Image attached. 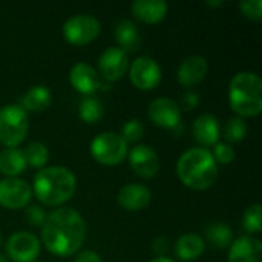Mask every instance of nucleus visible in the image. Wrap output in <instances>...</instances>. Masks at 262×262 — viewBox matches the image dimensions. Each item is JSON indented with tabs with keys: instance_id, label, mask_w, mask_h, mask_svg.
<instances>
[{
	"instance_id": "39448f33",
	"label": "nucleus",
	"mask_w": 262,
	"mask_h": 262,
	"mask_svg": "<svg viewBox=\"0 0 262 262\" xmlns=\"http://www.w3.org/2000/svg\"><path fill=\"white\" fill-rule=\"evenodd\" d=\"M29 123L26 112L17 106L9 104L0 109V143L6 147H17L28 134Z\"/></svg>"
},
{
	"instance_id": "4468645a",
	"label": "nucleus",
	"mask_w": 262,
	"mask_h": 262,
	"mask_svg": "<svg viewBox=\"0 0 262 262\" xmlns=\"http://www.w3.org/2000/svg\"><path fill=\"white\" fill-rule=\"evenodd\" d=\"M69 80H71V84L74 86V89L84 95H92L101 86L98 74L88 63L74 64L69 72Z\"/></svg>"
},
{
	"instance_id": "dca6fc26",
	"label": "nucleus",
	"mask_w": 262,
	"mask_h": 262,
	"mask_svg": "<svg viewBox=\"0 0 262 262\" xmlns=\"http://www.w3.org/2000/svg\"><path fill=\"white\" fill-rule=\"evenodd\" d=\"M207 60L200 55L187 57L178 68V81L184 88H192L201 83L207 75Z\"/></svg>"
},
{
	"instance_id": "4be33fe9",
	"label": "nucleus",
	"mask_w": 262,
	"mask_h": 262,
	"mask_svg": "<svg viewBox=\"0 0 262 262\" xmlns=\"http://www.w3.org/2000/svg\"><path fill=\"white\" fill-rule=\"evenodd\" d=\"M204 249H206V246H204L203 238L195 235V233L183 235L177 241V247H175L177 255L183 261H195V259H198L203 255Z\"/></svg>"
},
{
	"instance_id": "c756f323",
	"label": "nucleus",
	"mask_w": 262,
	"mask_h": 262,
	"mask_svg": "<svg viewBox=\"0 0 262 262\" xmlns=\"http://www.w3.org/2000/svg\"><path fill=\"white\" fill-rule=\"evenodd\" d=\"M241 12L253 20V21H261L262 18V2L261 0H244L239 3Z\"/></svg>"
},
{
	"instance_id": "a211bd4d",
	"label": "nucleus",
	"mask_w": 262,
	"mask_h": 262,
	"mask_svg": "<svg viewBox=\"0 0 262 262\" xmlns=\"http://www.w3.org/2000/svg\"><path fill=\"white\" fill-rule=\"evenodd\" d=\"M167 3L163 0H135L132 3V14L137 20L149 25L160 23L167 14Z\"/></svg>"
},
{
	"instance_id": "9d476101",
	"label": "nucleus",
	"mask_w": 262,
	"mask_h": 262,
	"mask_svg": "<svg viewBox=\"0 0 262 262\" xmlns=\"http://www.w3.org/2000/svg\"><path fill=\"white\" fill-rule=\"evenodd\" d=\"M130 81L135 88L149 91L160 84L161 81V69L154 58L140 57L130 64Z\"/></svg>"
},
{
	"instance_id": "4c0bfd02",
	"label": "nucleus",
	"mask_w": 262,
	"mask_h": 262,
	"mask_svg": "<svg viewBox=\"0 0 262 262\" xmlns=\"http://www.w3.org/2000/svg\"><path fill=\"white\" fill-rule=\"evenodd\" d=\"M0 262H8V261H6V258H5V256H2V255H0Z\"/></svg>"
},
{
	"instance_id": "2f4dec72",
	"label": "nucleus",
	"mask_w": 262,
	"mask_h": 262,
	"mask_svg": "<svg viewBox=\"0 0 262 262\" xmlns=\"http://www.w3.org/2000/svg\"><path fill=\"white\" fill-rule=\"evenodd\" d=\"M26 221L34 227H41L46 221V213L38 206H31L26 209Z\"/></svg>"
},
{
	"instance_id": "6ab92c4d",
	"label": "nucleus",
	"mask_w": 262,
	"mask_h": 262,
	"mask_svg": "<svg viewBox=\"0 0 262 262\" xmlns=\"http://www.w3.org/2000/svg\"><path fill=\"white\" fill-rule=\"evenodd\" d=\"M193 135L200 144L215 146L220 138L218 120L210 114H204V115L198 117L193 123Z\"/></svg>"
},
{
	"instance_id": "cd10ccee",
	"label": "nucleus",
	"mask_w": 262,
	"mask_h": 262,
	"mask_svg": "<svg viewBox=\"0 0 262 262\" xmlns=\"http://www.w3.org/2000/svg\"><path fill=\"white\" fill-rule=\"evenodd\" d=\"M243 226L249 233H259L262 230V207L261 204L250 206L244 213Z\"/></svg>"
},
{
	"instance_id": "0eeeda50",
	"label": "nucleus",
	"mask_w": 262,
	"mask_h": 262,
	"mask_svg": "<svg viewBox=\"0 0 262 262\" xmlns=\"http://www.w3.org/2000/svg\"><path fill=\"white\" fill-rule=\"evenodd\" d=\"M100 21L92 17V15H75L71 17L64 25H63V35L64 40L69 41L71 45L83 46L91 41H94L98 34H100Z\"/></svg>"
},
{
	"instance_id": "f03ea898",
	"label": "nucleus",
	"mask_w": 262,
	"mask_h": 262,
	"mask_svg": "<svg viewBox=\"0 0 262 262\" xmlns=\"http://www.w3.org/2000/svg\"><path fill=\"white\" fill-rule=\"evenodd\" d=\"M177 173L181 183L189 189L206 190L215 184L218 166L207 149L195 147L181 155L177 164Z\"/></svg>"
},
{
	"instance_id": "2eb2a0df",
	"label": "nucleus",
	"mask_w": 262,
	"mask_h": 262,
	"mask_svg": "<svg viewBox=\"0 0 262 262\" xmlns=\"http://www.w3.org/2000/svg\"><path fill=\"white\" fill-rule=\"evenodd\" d=\"M229 262H262V244L253 236H241L230 244Z\"/></svg>"
},
{
	"instance_id": "f704fd0d",
	"label": "nucleus",
	"mask_w": 262,
	"mask_h": 262,
	"mask_svg": "<svg viewBox=\"0 0 262 262\" xmlns=\"http://www.w3.org/2000/svg\"><path fill=\"white\" fill-rule=\"evenodd\" d=\"M74 262H101V258H100L95 252L88 250V252L78 253V256L75 258V261Z\"/></svg>"
},
{
	"instance_id": "a878e982",
	"label": "nucleus",
	"mask_w": 262,
	"mask_h": 262,
	"mask_svg": "<svg viewBox=\"0 0 262 262\" xmlns=\"http://www.w3.org/2000/svg\"><path fill=\"white\" fill-rule=\"evenodd\" d=\"M23 157H25L26 166L29 164L31 167L41 169V167L48 163L49 152H48V149H46L45 144H41V143H38V141H32V143H29L28 147L23 150Z\"/></svg>"
},
{
	"instance_id": "f3484780",
	"label": "nucleus",
	"mask_w": 262,
	"mask_h": 262,
	"mask_svg": "<svg viewBox=\"0 0 262 262\" xmlns=\"http://www.w3.org/2000/svg\"><path fill=\"white\" fill-rule=\"evenodd\" d=\"M150 200V190L141 184H127L118 192V204L129 212H138L146 209Z\"/></svg>"
},
{
	"instance_id": "58836bf2",
	"label": "nucleus",
	"mask_w": 262,
	"mask_h": 262,
	"mask_svg": "<svg viewBox=\"0 0 262 262\" xmlns=\"http://www.w3.org/2000/svg\"><path fill=\"white\" fill-rule=\"evenodd\" d=\"M2 241H3V238H2V233H0V247H2Z\"/></svg>"
},
{
	"instance_id": "7c9ffc66",
	"label": "nucleus",
	"mask_w": 262,
	"mask_h": 262,
	"mask_svg": "<svg viewBox=\"0 0 262 262\" xmlns=\"http://www.w3.org/2000/svg\"><path fill=\"white\" fill-rule=\"evenodd\" d=\"M213 158L215 161L221 163V164H229L235 160V150L230 144L226 143H216L213 147Z\"/></svg>"
},
{
	"instance_id": "5701e85b",
	"label": "nucleus",
	"mask_w": 262,
	"mask_h": 262,
	"mask_svg": "<svg viewBox=\"0 0 262 262\" xmlns=\"http://www.w3.org/2000/svg\"><path fill=\"white\" fill-rule=\"evenodd\" d=\"M51 100H52V97H51V92H49L48 88L34 86L21 97V101H20L21 106L20 107L25 112L26 111H29V112H41V111L49 107Z\"/></svg>"
},
{
	"instance_id": "20e7f679",
	"label": "nucleus",
	"mask_w": 262,
	"mask_h": 262,
	"mask_svg": "<svg viewBox=\"0 0 262 262\" xmlns=\"http://www.w3.org/2000/svg\"><path fill=\"white\" fill-rule=\"evenodd\" d=\"M229 100L238 115H259L262 111V80L253 72L236 74L230 81Z\"/></svg>"
},
{
	"instance_id": "aec40b11",
	"label": "nucleus",
	"mask_w": 262,
	"mask_h": 262,
	"mask_svg": "<svg viewBox=\"0 0 262 262\" xmlns=\"http://www.w3.org/2000/svg\"><path fill=\"white\" fill-rule=\"evenodd\" d=\"M115 38L120 45V49L127 52H135L141 46V35L137 25L130 20H120L114 29Z\"/></svg>"
},
{
	"instance_id": "393cba45",
	"label": "nucleus",
	"mask_w": 262,
	"mask_h": 262,
	"mask_svg": "<svg viewBox=\"0 0 262 262\" xmlns=\"http://www.w3.org/2000/svg\"><path fill=\"white\" fill-rule=\"evenodd\" d=\"M78 114H80V118L84 121V123H97L101 120L103 117V106L100 104V101L91 95L84 97L81 101H80V106H78Z\"/></svg>"
},
{
	"instance_id": "9b49d317",
	"label": "nucleus",
	"mask_w": 262,
	"mask_h": 262,
	"mask_svg": "<svg viewBox=\"0 0 262 262\" xmlns=\"http://www.w3.org/2000/svg\"><path fill=\"white\" fill-rule=\"evenodd\" d=\"M129 68L127 54L115 46L107 48L98 58V69L104 80L117 81L120 80Z\"/></svg>"
},
{
	"instance_id": "ddd939ff",
	"label": "nucleus",
	"mask_w": 262,
	"mask_h": 262,
	"mask_svg": "<svg viewBox=\"0 0 262 262\" xmlns=\"http://www.w3.org/2000/svg\"><path fill=\"white\" fill-rule=\"evenodd\" d=\"M129 164L137 177L146 178V180L155 177L160 169V160H158L157 152L144 144L135 146L130 150Z\"/></svg>"
},
{
	"instance_id": "e433bc0d",
	"label": "nucleus",
	"mask_w": 262,
	"mask_h": 262,
	"mask_svg": "<svg viewBox=\"0 0 262 262\" xmlns=\"http://www.w3.org/2000/svg\"><path fill=\"white\" fill-rule=\"evenodd\" d=\"M150 262H173L172 259H169V258H157V259H152Z\"/></svg>"
},
{
	"instance_id": "c85d7f7f",
	"label": "nucleus",
	"mask_w": 262,
	"mask_h": 262,
	"mask_svg": "<svg viewBox=\"0 0 262 262\" xmlns=\"http://www.w3.org/2000/svg\"><path fill=\"white\" fill-rule=\"evenodd\" d=\"M144 135V126L141 121L138 120H130L127 121L124 126H123V130H121V138L126 141V143H135L138 141L140 138H143Z\"/></svg>"
},
{
	"instance_id": "bb28decb",
	"label": "nucleus",
	"mask_w": 262,
	"mask_h": 262,
	"mask_svg": "<svg viewBox=\"0 0 262 262\" xmlns=\"http://www.w3.org/2000/svg\"><path fill=\"white\" fill-rule=\"evenodd\" d=\"M246 134H247V123L243 118H239V117L230 118L229 123L224 127V137L230 143L241 141L246 137Z\"/></svg>"
},
{
	"instance_id": "6e6552de",
	"label": "nucleus",
	"mask_w": 262,
	"mask_h": 262,
	"mask_svg": "<svg viewBox=\"0 0 262 262\" xmlns=\"http://www.w3.org/2000/svg\"><path fill=\"white\" fill-rule=\"evenodd\" d=\"M32 196L31 187L20 178H5L0 181V206L9 210L23 209Z\"/></svg>"
},
{
	"instance_id": "423d86ee",
	"label": "nucleus",
	"mask_w": 262,
	"mask_h": 262,
	"mask_svg": "<svg viewBox=\"0 0 262 262\" xmlns=\"http://www.w3.org/2000/svg\"><path fill=\"white\" fill-rule=\"evenodd\" d=\"M91 154L94 160L104 166H117L127 155V143L114 132L97 135L91 143Z\"/></svg>"
},
{
	"instance_id": "1a4fd4ad",
	"label": "nucleus",
	"mask_w": 262,
	"mask_h": 262,
	"mask_svg": "<svg viewBox=\"0 0 262 262\" xmlns=\"http://www.w3.org/2000/svg\"><path fill=\"white\" fill-rule=\"evenodd\" d=\"M40 253V241L29 232H17L6 243V255L14 262H32Z\"/></svg>"
},
{
	"instance_id": "c9c22d12",
	"label": "nucleus",
	"mask_w": 262,
	"mask_h": 262,
	"mask_svg": "<svg viewBox=\"0 0 262 262\" xmlns=\"http://www.w3.org/2000/svg\"><path fill=\"white\" fill-rule=\"evenodd\" d=\"M206 5H207V6H210V8H218V6H221V5H223V2H207Z\"/></svg>"
},
{
	"instance_id": "72a5a7b5",
	"label": "nucleus",
	"mask_w": 262,
	"mask_h": 262,
	"mask_svg": "<svg viewBox=\"0 0 262 262\" xmlns=\"http://www.w3.org/2000/svg\"><path fill=\"white\" fill-rule=\"evenodd\" d=\"M183 106L186 111H192L198 106V95L195 92H187L183 97Z\"/></svg>"
},
{
	"instance_id": "b1692460",
	"label": "nucleus",
	"mask_w": 262,
	"mask_h": 262,
	"mask_svg": "<svg viewBox=\"0 0 262 262\" xmlns=\"http://www.w3.org/2000/svg\"><path fill=\"white\" fill-rule=\"evenodd\" d=\"M206 238L207 241L223 250V249H227L230 247V244L233 243V232L229 226L226 224H221V223H212L207 229H206Z\"/></svg>"
},
{
	"instance_id": "473e14b6",
	"label": "nucleus",
	"mask_w": 262,
	"mask_h": 262,
	"mask_svg": "<svg viewBox=\"0 0 262 262\" xmlns=\"http://www.w3.org/2000/svg\"><path fill=\"white\" fill-rule=\"evenodd\" d=\"M154 252L160 256V258H164V255L167 253L169 250V241L166 238H157L154 241V246H152Z\"/></svg>"
},
{
	"instance_id": "f8f14e48",
	"label": "nucleus",
	"mask_w": 262,
	"mask_h": 262,
	"mask_svg": "<svg viewBox=\"0 0 262 262\" xmlns=\"http://www.w3.org/2000/svg\"><path fill=\"white\" fill-rule=\"evenodd\" d=\"M149 118L154 124L166 129H175L180 124L181 120V111L180 106L166 97L157 98L149 104Z\"/></svg>"
},
{
	"instance_id": "412c9836",
	"label": "nucleus",
	"mask_w": 262,
	"mask_h": 262,
	"mask_svg": "<svg viewBox=\"0 0 262 262\" xmlns=\"http://www.w3.org/2000/svg\"><path fill=\"white\" fill-rule=\"evenodd\" d=\"M26 169L23 150L18 147H6L0 152V172L8 178H17Z\"/></svg>"
},
{
	"instance_id": "7ed1b4c3",
	"label": "nucleus",
	"mask_w": 262,
	"mask_h": 262,
	"mask_svg": "<svg viewBox=\"0 0 262 262\" xmlns=\"http://www.w3.org/2000/svg\"><path fill=\"white\" fill-rule=\"evenodd\" d=\"M75 192V177L66 167L41 169L34 178V193L45 206H61Z\"/></svg>"
},
{
	"instance_id": "f257e3e1",
	"label": "nucleus",
	"mask_w": 262,
	"mask_h": 262,
	"mask_svg": "<svg viewBox=\"0 0 262 262\" xmlns=\"http://www.w3.org/2000/svg\"><path fill=\"white\" fill-rule=\"evenodd\" d=\"M86 236V224L74 209H57L46 215L41 226V241L55 256H71L78 252Z\"/></svg>"
}]
</instances>
